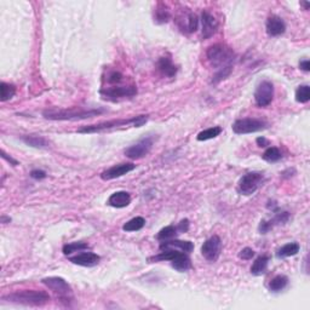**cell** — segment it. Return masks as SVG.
Returning <instances> with one entry per match:
<instances>
[{
  "label": "cell",
  "mask_w": 310,
  "mask_h": 310,
  "mask_svg": "<svg viewBox=\"0 0 310 310\" xmlns=\"http://www.w3.org/2000/svg\"><path fill=\"white\" fill-rule=\"evenodd\" d=\"M171 266H172L177 271L185 273V271H188L189 269L191 268V261L190 258H189L188 253L181 252L173 261H171Z\"/></svg>",
  "instance_id": "22"
},
{
  "label": "cell",
  "mask_w": 310,
  "mask_h": 310,
  "mask_svg": "<svg viewBox=\"0 0 310 310\" xmlns=\"http://www.w3.org/2000/svg\"><path fill=\"white\" fill-rule=\"evenodd\" d=\"M299 67H301V69L304 70V72H309V70H310L309 60H303V61L299 62Z\"/></svg>",
  "instance_id": "38"
},
{
  "label": "cell",
  "mask_w": 310,
  "mask_h": 310,
  "mask_svg": "<svg viewBox=\"0 0 310 310\" xmlns=\"http://www.w3.org/2000/svg\"><path fill=\"white\" fill-rule=\"evenodd\" d=\"M104 80L107 82L108 85H117V84H122V83H124L125 77L120 72L113 70V72L108 73L107 78H105Z\"/></svg>",
  "instance_id": "33"
},
{
  "label": "cell",
  "mask_w": 310,
  "mask_h": 310,
  "mask_svg": "<svg viewBox=\"0 0 310 310\" xmlns=\"http://www.w3.org/2000/svg\"><path fill=\"white\" fill-rule=\"evenodd\" d=\"M21 140L26 143L27 145H31L34 148H47L49 142L44 137L38 135H24L21 136Z\"/></svg>",
  "instance_id": "23"
},
{
  "label": "cell",
  "mask_w": 310,
  "mask_h": 310,
  "mask_svg": "<svg viewBox=\"0 0 310 310\" xmlns=\"http://www.w3.org/2000/svg\"><path fill=\"white\" fill-rule=\"evenodd\" d=\"M274 98V85L268 80H264L257 86L254 91V101L258 107H268Z\"/></svg>",
  "instance_id": "10"
},
{
  "label": "cell",
  "mask_w": 310,
  "mask_h": 310,
  "mask_svg": "<svg viewBox=\"0 0 310 310\" xmlns=\"http://www.w3.org/2000/svg\"><path fill=\"white\" fill-rule=\"evenodd\" d=\"M136 168V165L132 163H123V164H118V165L112 166L108 170L103 171L101 173V178L103 181H110V180H115V178L123 177V176L127 175L128 172L133 171Z\"/></svg>",
  "instance_id": "13"
},
{
  "label": "cell",
  "mask_w": 310,
  "mask_h": 310,
  "mask_svg": "<svg viewBox=\"0 0 310 310\" xmlns=\"http://www.w3.org/2000/svg\"><path fill=\"white\" fill-rule=\"evenodd\" d=\"M189 230V221L188 219H182L177 226H167L161 229L156 235V239L159 241H167L176 239L181 234L186 233Z\"/></svg>",
  "instance_id": "11"
},
{
  "label": "cell",
  "mask_w": 310,
  "mask_h": 310,
  "mask_svg": "<svg viewBox=\"0 0 310 310\" xmlns=\"http://www.w3.org/2000/svg\"><path fill=\"white\" fill-rule=\"evenodd\" d=\"M256 142L258 145V147H267V145H269V141L264 137H258L256 140Z\"/></svg>",
  "instance_id": "39"
},
{
  "label": "cell",
  "mask_w": 310,
  "mask_h": 310,
  "mask_svg": "<svg viewBox=\"0 0 310 310\" xmlns=\"http://www.w3.org/2000/svg\"><path fill=\"white\" fill-rule=\"evenodd\" d=\"M263 160H266L267 163H278L279 160H281L282 153L280 152L279 148L276 147H269L266 152L262 155Z\"/></svg>",
  "instance_id": "30"
},
{
  "label": "cell",
  "mask_w": 310,
  "mask_h": 310,
  "mask_svg": "<svg viewBox=\"0 0 310 310\" xmlns=\"http://www.w3.org/2000/svg\"><path fill=\"white\" fill-rule=\"evenodd\" d=\"M178 26L182 31L188 33L196 32L199 26V19L193 12H186L185 16L178 17Z\"/></svg>",
  "instance_id": "18"
},
{
  "label": "cell",
  "mask_w": 310,
  "mask_h": 310,
  "mask_svg": "<svg viewBox=\"0 0 310 310\" xmlns=\"http://www.w3.org/2000/svg\"><path fill=\"white\" fill-rule=\"evenodd\" d=\"M159 248H160V249H166V248L181 249V251L186 252V253L189 254L194 249V244L188 240L183 241V240H177V239H172V240L161 241Z\"/></svg>",
  "instance_id": "20"
},
{
  "label": "cell",
  "mask_w": 310,
  "mask_h": 310,
  "mask_svg": "<svg viewBox=\"0 0 310 310\" xmlns=\"http://www.w3.org/2000/svg\"><path fill=\"white\" fill-rule=\"evenodd\" d=\"M31 177L34 180H42V178L46 177V172L41 170H33L31 172Z\"/></svg>",
  "instance_id": "36"
},
{
  "label": "cell",
  "mask_w": 310,
  "mask_h": 310,
  "mask_svg": "<svg viewBox=\"0 0 310 310\" xmlns=\"http://www.w3.org/2000/svg\"><path fill=\"white\" fill-rule=\"evenodd\" d=\"M289 285V278L285 275H276L269 282V289L271 292H280Z\"/></svg>",
  "instance_id": "27"
},
{
  "label": "cell",
  "mask_w": 310,
  "mask_h": 310,
  "mask_svg": "<svg viewBox=\"0 0 310 310\" xmlns=\"http://www.w3.org/2000/svg\"><path fill=\"white\" fill-rule=\"evenodd\" d=\"M222 133V127L219 126H213V127L206 128V130L201 131V132L198 133L196 136V140L203 142V141H208V140H213L217 136H219Z\"/></svg>",
  "instance_id": "28"
},
{
  "label": "cell",
  "mask_w": 310,
  "mask_h": 310,
  "mask_svg": "<svg viewBox=\"0 0 310 310\" xmlns=\"http://www.w3.org/2000/svg\"><path fill=\"white\" fill-rule=\"evenodd\" d=\"M310 100V87L309 85H301L296 90V101L298 103H307Z\"/></svg>",
  "instance_id": "32"
},
{
  "label": "cell",
  "mask_w": 310,
  "mask_h": 310,
  "mask_svg": "<svg viewBox=\"0 0 310 310\" xmlns=\"http://www.w3.org/2000/svg\"><path fill=\"white\" fill-rule=\"evenodd\" d=\"M90 246L86 243H70L67 245L63 246V253L65 256H69V254L74 253V252H82L84 249H89Z\"/></svg>",
  "instance_id": "31"
},
{
  "label": "cell",
  "mask_w": 310,
  "mask_h": 310,
  "mask_svg": "<svg viewBox=\"0 0 310 310\" xmlns=\"http://www.w3.org/2000/svg\"><path fill=\"white\" fill-rule=\"evenodd\" d=\"M289 219V213L286 212V211H284V212H278L275 213V216H274L273 219H270V221H266V219H263V221H261V223H259V231H261V234H267L268 233L270 229H273L274 226H278V224H285L287 221Z\"/></svg>",
  "instance_id": "17"
},
{
  "label": "cell",
  "mask_w": 310,
  "mask_h": 310,
  "mask_svg": "<svg viewBox=\"0 0 310 310\" xmlns=\"http://www.w3.org/2000/svg\"><path fill=\"white\" fill-rule=\"evenodd\" d=\"M2 301L10 303L21 304V306L29 307H42L50 302L49 293L45 291H37V289H22V291L12 292V293L2 296Z\"/></svg>",
  "instance_id": "4"
},
{
  "label": "cell",
  "mask_w": 310,
  "mask_h": 310,
  "mask_svg": "<svg viewBox=\"0 0 310 310\" xmlns=\"http://www.w3.org/2000/svg\"><path fill=\"white\" fill-rule=\"evenodd\" d=\"M161 6L163 7H158V9L155 10V21L158 22V23H166V22H168V20H170L171 17L170 12H168V10L164 6V4H161Z\"/></svg>",
  "instance_id": "34"
},
{
  "label": "cell",
  "mask_w": 310,
  "mask_h": 310,
  "mask_svg": "<svg viewBox=\"0 0 310 310\" xmlns=\"http://www.w3.org/2000/svg\"><path fill=\"white\" fill-rule=\"evenodd\" d=\"M299 249H301V246H299L298 243L286 244L281 248H279V251L276 252V257L278 258H287V257L296 256L299 252Z\"/></svg>",
  "instance_id": "25"
},
{
  "label": "cell",
  "mask_w": 310,
  "mask_h": 310,
  "mask_svg": "<svg viewBox=\"0 0 310 310\" xmlns=\"http://www.w3.org/2000/svg\"><path fill=\"white\" fill-rule=\"evenodd\" d=\"M42 284L49 289L54 291L55 294H57L61 302H69L73 301V289L63 278L60 276H50V278H44L41 280Z\"/></svg>",
  "instance_id": "6"
},
{
  "label": "cell",
  "mask_w": 310,
  "mask_h": 310,
  "mask_svg": "<svg viewBox=\"0 0 310 310\" xmlns=\"http://www.w3.org/2000/svg\"><path fill=\"white\" fill-rule=\"evenodd\" d=\"M222 249V240L218 235L211 236L201 246V254L208 262H216L219 258Z\"/></svg>",
  "instance_id": "12"
},
{
  "label": "cell",
  "mask_w": 310,
  "mask_h": 310,
  "mask_svg": "<svg viewBox=\"0 0 310 310\" xmlns=\"http://www.w3.org/2000/svg\"><path fill=\"white\" fill-rule=\"evenodd\" d=\"M105 109L97 108V109H82V108H73V109H57V108H50L42 112L45 119L55 120V122H75V120H84L89 118H95L103 114Z\"/></svg>",
  "instance_id": "3"
},
{
  "label": "cell",
  "mask_w": 310,
  "mask_h": 310,
  "mask_svg": "<svg viewBox=\"0 0 310 310\" xmlns=\"http://www.w3.org/2000/svg\"><path fill=\"white\" fill-rule=\"evenodd\" d=\"M201 24H203V39L211 38L218 29V21L208 11H203L201 14Z\"/></svg>",
  "instance_id": "14"
},
{
  "label": "cell",
  "mask_w": 310,
  "mask_h": 310,
  "mask_svg": "<svg viewBox=\"0 0 310 310\" xmlns=\"http://www.w3.org/2000/svg\"><path fill=\"white\" fill-rule=\"evenodd\" d=\"M268 127V123L257 118H245V119L236 120L233 124V131L236 135H248L258 131L266 130Z\"/></svg>",
  "instance_id": "8"
},
{
  "label": "cell",
  "mask_w": 310,
  "mask_h": 310,
  "mask_svg": "<svg viewBox=\"0 0 310 310\" xmlns=\"http://www.w3.org/2000/svg\"><path fill=\"white\" fill-rule=\"evenodd\" d=\"M267 33L269 37H280L286 32V23L281 17L276 16V15H271L268 17L266 23Z\"/></svg>",
  "instance_id": "15"
},
{
  "label": "cell",
  "mask_w": 310,
  "mask_h": 310,
  "mask_svg": "<svg viewBox=\"0 0 310 310\" xmlns=\"http://www.w3.org/2000/svg\"><path fill=\"white\" fill-rule=\"evenodd\" d=\"M301 5H303V6L306 7V10L309 9V2H301Z\"/></svg>",
  "instance_id": "41"
},
{
  "label": "cell",
  "mask_w": 310,
  "mask_h": 310,
  "mask_svg": "<svg viewBox=\"0 0 310 310\" xmlns=\"http://www.w3.org/2000/svg\"><path fill=\"white\" fill-rule=\"evenodd\" d=\"M149 119L148 114L137 115V117L128 118V119H114L109 120V122L98 123L95 125H87L83 126L78 130L79 133H98L104 132V131L115 130V128H123V127H141L145 124Z\"/></svg>",
  "instance_id": "2"
},
{
  "label": "cell",
  "mask_w": 310,
  "mask_h": 310,
  "mask_svg": "<svg viewBox=\"0 0 310 310\" xmlns=\"http://www.w3.org/2000/svg\"><path fill=\"white\" fill-rule=\"evenodd\" d=\"M269 263V257L268 256H259L258 258H256V261L253 262L251 267V273L253 275H263L267 271Z\"/></svg>",
  "instance_id": "24"
},
{
  "label": "cell",
  "mask_w": 310,
  "mask_h": 310,
  "mask_svg": "<svg viewBox=\"0 0 310 310\" xmlns=\"http://www.w3.org/2000/svg\"><path fill=\"white\" fill-rule=\"evenodd\" d=\"M145 219L141 217V216H138V217H135L130 219L128 222H126L124 226H123V230L127 231V233H131V231H138L145 227Z\"/></svg>",
  "instance_id": "26"
},
{
  "label": "cell",
  "mask_w": 310,
  "mask_h": 310,
  "mask_svg": "<svg viewBox=\"0 0 310 310\" xmlns=\"http://www.w3.org/2000/svg\"><path fill=\"white\" fill-rule=\"evenodd\" d=\"M153 145H154V137L148 136V137H145L141 141H138L136 145L126 148L124 153L127 158L132 159V160H138V159H142L149 154V152L153 148Z\"/></svg>",
  "instance_id": "9"
},
{
  "label": "cell",
  "mask_w": 310,
  "mask_h": 310,
  "mask_svg": "<svg viewBox=\"0 0 310 310\" xmlns=\"http://www.w3.org/2000/svg\"><path fill=\"white\" fill-rule=\"evenodd\" d=\"M100 95L102 96L103 100L115 101L122 100V98H131L137 95V86L135 84H117V85H108V86H102L100 90Z\"/></svg>",
  "instance_id": "5"
},
{
  "label": "cell",
  "mask_w": 310,
  "mask_h": 310,
  "mask_svg": "<svg viewBox=\"0 0 310 310\" xmlns=\"http://www.w3.org/2000/svg\"><path fill=\"white\" fill-rule=\"evenodd\" d=\"M101 261V257L97 253H93V252H80L77 256L69 257V262H72L73 264H77V266L82 267H93L96 264H98V262Z\"/></svg>",
  "instance_id": "16"
},
{
  "label": "cell",
  "mask_w": 310,
  "mask_h": 310,
  "mask_svg": "<svg viewBox=\"0 0 310 310\" xmlns=\"http://www.w3.org/2000/svg\"><path fill=\"white\" fill-rule=\"evenodd\" d=\"M254 257V251L249 248H245L240 251L239 253V258L245 259V261H248V259H252Z\"/></svg>",
  "instance_id": "35"
},
{
  "label": "cell",
  "mask_w": 310,
  "mask_h": 310,
  "mask_svg": "<svg viewBox=\"0 0 310 310\" xmlns=\"http://www.w3.org/2000/svg\"><path fill=\"white\" fill-rule=\"evenodd\" d=\"M156 67H158L159 72H160L161 74L168 78L175 77L176 73H177V67L173 64V62L171 61V59H168V57H161L158 61Z\"/></svg>",
  "instance_id": "21"
},
{
  "label": "cell",
  "mask_w": 310,
  "mask_h": 310,
  "mask_svg": "<svg viewBox=\"0 0 310 310\" xmlns=\"http://www.w3.org/2000/svg\"><path fill=\"white\" fill-rule=\"evenodd\" d=\"M6 222H11V218H7V217H5V216H2L1 223H6Z\"/></svg>",
  "instance_id": "40"
},
{
  "label": "cell",
  "mask_w": 310,
  "mask_h": 310,
  "mask_svg": "<svg viewBox=\"0 0 310 310\" xmlns=\"http://www.w3.org/2000/svg\"><path fill=\"white\" fill-rule=\"evenodd\" d=\"M131 203V195L127 193V191L120 190V191H115L108 199L107 204L112 207L115 208H124L126 206L130 205Z\"/></svg>",
  "instance_id": "19"
},
{
  "label": "cell",
  "mask_w": 310,
  "mask_h": 310,
  "mask_svg": "<svg viewBox=\"0 0 310 310\" xmlns=\"http://www.w3.org/2000/svg\"><path fill=\"white\" fill-rule=\"evenodd\" d=\"M206 56L215 69L212 84H217L231 74L236 55L228 45L222 44V42L211 45L206 51Z\"/></svg>",
  "instance_id": "1"
},
{
  "label": "cell",
  "mask_w": 310,
  "mask_h": 310,
  "mask_svg": "<svg viewBox=\"0 0 310 310\" xmlns=\"http://www.w3.org/2000/svg\"><path fill=\"white\" fill-rule=\"evenodd\" d=\"M264 182V176L262 172H248L240 178L238 183V193L241 195L249 196L256 193Z\"/></svg>",
  "instance_id": "7"
},
{
  "label": "cell",
  "mask_w": 310,
  "mask_h": 310,
  "mask_svg": "<svg viewBox=\"0 0 310 310\" xmlns=\"http://www.w3.org/2000/svg\"><path fill=\"white\" fill-rule=\"evenodd\" d=\"M1 156H2V159H5V160H6V161H9V163L11 164L12 166H17V165H19V161L15 160V159H12L11 156L7 155L6 153H5V150H4V149L1 150Z\"/></svg>",
  "instance_id": "37"
},
{
  "label": "cell",
  "mask_w": 310,
  "mask_h": 310,
  "mask_svg": "<svg viewBox=\"0 0 310 310\" xmlns=\"http://www.w3.org/2000/svg\"><path fill=\"white\" fill-rule=\"evenodd\" d=\"M16 93V87L12 84H7V83L2 82L0 84V101L1 102H6V101L11 100Z\"/></svg>",
  "instance_id": "29"
}]
</instances>
